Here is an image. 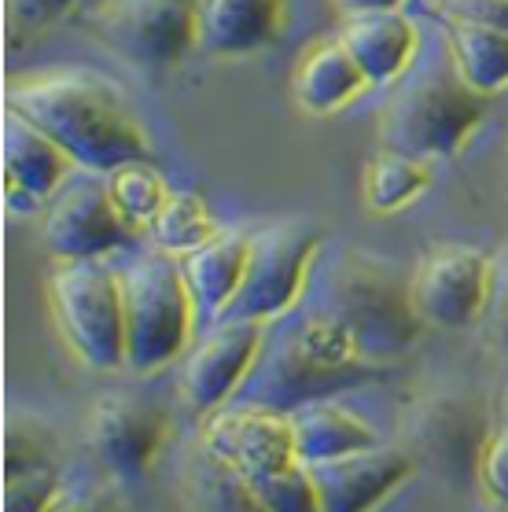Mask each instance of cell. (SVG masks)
Masks as SVG:
<instances>
[{
    "mask_svg": "<svg viewBox=\"0 0 508 512\" xmlns=\"http://www.w3.org/2000/svg\"><path fill=\"white\" fill-rule=\"evenodd\" d=\"M350 339L365 361L394 369L420 339L409 277L380 255L358 247H317L299 299Z\"/></svg>",
    "mask_w": 508,
    "mask_h": 512,
    "instance_id": "cell-2",
    "label": "cell"
},
{
    "mask_svg": "<svg viewBox=\"0 0 508 512\" xmlns=\"http://www.w3.org/2000/svg\"><path fill=\"white\" fill-rule=\"evenodd\" d=\"M339 41L347 45L369 85H391L405 74V67L420 52V30L402 8L383 12H350L343 15Z\"/></svg>",
    "mask_w": 508,
    "mask_h": 512,
    "instance_id": "cell-17",
    "label": "cell"
},
{
    "mask_svg": "<svg viewBox=\"0 0 508 512\" xmlns=\"http://www.w3.org/2000/svg\"><path fill=\"white\" fill-rule=\"evenodd\" d=\"M107 188H111V199H115V207L122 210V218H126L133 229H148V222L155 218V210L162 207V199H166V181L162 174L151 166V159H129V163L115 166V170H107Z\"/></svg>",
    "mask_w": 508,
    "mask_h": 512,
    "instance_id": "cell-27",
    "label": "cell"
},
{
    "mask_svg": "<svg viewBox=\"0 0 508 512\" xmlns=\"http://www.w3.org/2000/svg\"><path fill=\"white\" fill-rule=\"evenodd\" d=\"M74 8V0H8V12L26 30H41V26L59 23L63 15Z\"/></svg>",
    "mask_w": 508,
    "mask_h": 512,
    "instance_id": "cell-32",
    "label": "cell"
},
{
    "mask_svg": "<svg viewBox=\"0 0 508 512\" xmlns=\"http://www.w3.org/2000/svg\"><path fill=\"white\" fill-rule=\"evenodd\" d=\"M0 152H4V199L8 210L19 214H37L48 207V199L56 192L67 174L74 170L70 159L45 129L34 126L15 107L4 111V126H0Z\"/></svg>",
    "mask_w": 508,
    "mask_h": 512,
    "instance_id": "cell-15",
    "label": "cell"
},
{
    "mask_svg": "<svg viewBox=\"0 0 508 512\" xmlns=\"http://www.w3.org/2000/svg\"><path fill=\"white\" fill-rule=\"evenodd\" d=\"M475 483L486 494V501L508 509V428H501V424L486 439L479 468H475Z\"/></svg>",
    "mask_w": 508,
    "mask_h": 512,
    "instance_id": "cell-30",
    "label": "cell"
},
{
    "mask_svg": "<svg viewBox=\"0 0 508 512\" xmlns=\"http://www.w3.org/2000/svg\"><path fill=\"white\" fill-rule=\"evenodd\" d=\"M428 185H431L428 159H413V155L380 148L369 159V166H365L361 192H365V207L372 214H394V210L409 207Z\"/></svg>",
    "mask_w": 508,
    "mask_h": 512,
    "instance_id": "cell-25",
    "label": "cell"
},
{
    "mask_svg": "<svg viewBox=\"0 0 508 512\" xmlns=\"http://www.w3.org/2000/svg\"><path fill=\"white\" fill-rule=\"evenodd\" d=\"M402 450L413 457L416 468H428L442 483L475 479L483 446L494 431V417L486 398L468 384H446L416 395L405 406L402 420Z\"/></svg>",
    "mask_w": 508,
    "mask_h": 512,
    "instance_id": "cell-7",
    "label": "cell"
},
{
    "mask_svg": "<svg viewBox=\"0 0 508 512\" xmlns=\"http://www.w3.org/2000/svg\"><path fill=\"white\" fill-rule=\"evenodd\" d=\"M442 37L450 45L464 82L483 96H497L508 89V30L479 23L442 19Z\"/></svg>",
    "mask_w": 508,
    "mask_h": 512,
    "instance_id": "cell-23",
    "label": "cell"
},
{
    "mask_svg": "<svg viewBox=\"0 0 508 512\" xmlns=\"http://www.w3.org/2000/svg\"><path fill=\"white\" fill-rule=\"evenodd\" d=\"M497 424L508 428V391H505V398H501V409H497Z\"/></svg>",
    "mask_w": 508,
    "mask_h": 512,
    "instance_id": "cell-34",
    "label": "cell"
},
{
    "mask_svg": "<svg viewBox=\"0 0 508 512\" xmlns=\"http://www.w3.org/2000/svg\"><path fill=\"white\" fill-rule=\"evenodd\" d=\"M133 225L111 199L107 174L74 166L52 192L41 218V244L52 258H104L126 244Z\"/></svg>",
    "mask_w": 508,
    "mask_h": 512,
    "instance_id": "cell-10",
    "label": "cell"
},
{
    "mask_svg": "<svg viewBox=\"0 0 508 512\" xmlns=\"http://www.w3.org/2000/svg\"><path fill=\"white\" fill-rule=\"evenodd\" d=\"M490 284V255L468 244L431 247L409 277L416 317L431 328L461 332L479 325Z\"/></svg>",
    "mask_w": 508,
    "mask_h": 512,
    "instance_id": "cell-11",
    "label": "cell"
},
{
    "mask_svg": "<svg viewBox=\"0 0 508 512\" xmlns=\"http://www.w3.org/2000/svg\"><path fill=\"white\" fill-rule=\"evenodd\" d=\"M243 262H247V229H218L207 244L181 255V273L188 280L192 303H196V325H214L232 299V291L240 288ZM196 328V332H199Z\"/></svg>",
    "mask_w": 508,
    "mask_h": 512,
    "instance_id": "cell-20",
    "label": "cell"
},
{
    "mask_svg": "<svg viewBox=\"0 0 508 512\" xmlns=\"http://www.w3.org/2000/svg\"><path fill=\"white\" fill-rule=\"evenodd\" d=\"M181 494L196 509H258L247 476L203 439H196L181 465Z\"/></svg>",
    "mask_w": 508,
    "mask_h": 512,
    "instance_id": "cell-24",
    "label": "cell"
},
{
    "mask_svg": "<svg viewBox=\"0 0 508 512\" xmlns=\"http://www.w3.org/2000/svg\"><path fill=\"white\" fill-rule=\"evenodd\" d=\"M405 0H335V8L343 15L350 12H383V8H402Z\"/></svg>",
    "mask_w": 508,
    "mask_h": 512,
    "instance_id": "cell-33",
    "label": "cell"
},
{
    "mask_svg": "<svg viewBox=\"0 0 508 512\" xmlns=\"http://www.w3.org/2000/svg\"><path fill=\"white\" fill-rule=\"evenodd\" d=\"M288 0H196V48L207 56H247L277 41Z\"/></svg>",
    "mask_w": 508,
    "mask_h": 512,
    "instance_id": "cell-18",
    "label": "cell"
},
{
    "mask_svg": "<svg viewBox=\"0 0 508 512\" xmlns=\"http://www.w3.org/2000/svg\"><path fill=\"white\" fill-rule=\"evenodd\" d=\"M266 321H214L199 328L181 361V395L199 417L225 406L251 369Z\"/></svg>",
    "mask_w": 508,
    "mask_h": 512,
    "instance_id": "cell-14",
    "label": "cell"
},
{
    "mask_svg": "<svg viewBox=\"0 0 508 512\" xmlns=\"http://www.w3.org/2000/svg\"><path fill=\"white\" fill-rule=\"evenodd\" d=\"M490 96L464 82L446 37L439 52H416L376 118V144L413 159H450L483 122Z\"/></svg>",
    "mask_w": 508,
    "mask_h": 512,
    "instance_id": "cell-4",
    "label": "cell"
},
{
    "mask_svg": "<svg viewBox=\"0 0 508 512\" xmlns=\"http://www.w3.org/2000/svg\"><path fill=\"white\" fill-rule=\"evenodd\" d=\"M321 247V225L310 218H277L247 233V262L218 321H269L299 299L310 262Z\"/></svg>",
    "mask_w": 508,
    "mask_h": 512,
    "instance_id": "cell-8",
    "label": "cell"
},
{
    "mask_svg": "<svg viewBox=\"0 0 508 512\" xmlns=\"http://www.w3.org/2000/svg\"><path fill=\"white\" fill-rule=\"evenodd\" d=\"M122 317H126V369L155 376L170 361L185 358L196 332V303L170 251H140L118 266Z\"/></svg>",
    "mask_w": 508,
    "mask_h": 512,
    "instance_id": "cell-5",
    "label": "cell"
},
{
    "mask_svg": "<svg viewBox=\"0 0 508 512\" xmlns=\"http://www.w3.org/2000/svg\"><path fill=\"white\" fill-rule=\"evenodd\" d=\"M89 30L137 67H174L196 48V0H96Z\"/></svg>",
    "mask_w": 508,
    "mask_h": 512,
    "instance_id": "cell-9",
    "label": "cell"
},
{
    "mask_svg": "<svg viewBox=\"0 0 508 512\" xmlns=\"http://www.w3.org/2000/svg\"><path fill=\"white\" fill-rule=\"evenodd\" d=\"M288 424L295 457L302 465L343 457L350 450H365V446L380 443V431L372 428L369 420H361L358 413L335 406L328 398H313V402L288 409Z\"/></svg>",
    "mask_w": 508,
    "mask_h": 512,
    "instance_id": "cell-21",
    "label": "cell"
},
{
    "mask_svg": "<svg viewBox=\"0 0 508 512\" xmlns=\"http://www.w3.org/2000/svg\"><path fill=\"white\" fill-rule=\"evenodd\" d=\"M486 343L508 358V244L490 255V284H486V303L479 317Z\"/></svg>",
    "mask_w": 508,
    "mask_h": 512,
    "instance_id": "cell-29",
    "label": "cell"
},
{
    "mask_svg": "<svg viewBox=\"0 0 508 512\" xmlns=\"http://www.w3.org/2000/svg\"><path fill=\"white\" fill-rule=\"evenodd\" d=\"M8 107L41 126L85 170H115L129 159H151V144L133 107L111 78L89 67H41L15 74Z\"/></svg>",
    "mask_w": 508,
    "mask_h": 512,
    "instance_id": "cell-1",
    "label": "cell"
},
{
    "mask_svg": "<svg viewBox=\"0 0 508 512\" xmlns=\"http://www.w3.org/2000/svg\"><path fill=\"white\" fill-rule=\"evenodd\" d=\"M56 494V461L48 446L26 428L8 431L4 439V509L34 512L52 505Z\"/></svg>",
    "mask_w": 508,
    "mask_h": 512,
    "instance_id": "cell-22",
    "label": "cell"
},
{
    "mask_svg": "<svg viewBox=\"0 0 508 512\" xmlns=\"http://www.w3.org/2000/svg\"><path fill=\"white\" fill-rule=\"evenodd\" d=\"M48 303L78 361L96 373L126 369V317L115 266L100 258H56Z\"/></svg>",
    "mask_w": 508,
    "mask_h": 512,
    "instance_id": "cell-6",
    "label": "cell"
},
{
    "mask_svg": "<svg viewBox=\"0 0 508 512\" xmlns=\"http://www.w3.org/2000/svg\"><path fill=\"white\" fill-rule=\"evenodd\" d=\"M199 439L240 468L251 487L299 461L295 443H291L288 413L266 406L225 402V406L210 409L199 420Z\"/></svg>",
    "mask_w": 508,
    "mask_h": 512,
    "instance_id": "cell-12",
    "label": "cell"
},
{
    "mask_svg": "<svg viewBox=\"0 0 508 512\" xmlns=\"http://www.w3.org/2000/svg\"><path fill=\"white\" fill-rule=\"evenodd\" d=\"M251 490H254L258 509H269V512H313L317 509L310 468L302 465V461L288 465L284 472H277V476L262 479V483H254Z\"/></svg>",
    "mask_w": 508,
    "mask_h": 512,
    "instance_id": "cell-28",
    "label": "cell"
},
{
    "mask_svg": "<svg viewBox=\"0 0 508 512\" xmlns=\"http://www.w3.org/2000/svg\"><path fill=\"white\" fill-rule=\"evenodd\" d=\"M361 89H369V78L361 74L339 34L306 45L291 70V96L306 115H335L354 104Z\"/></svg>",
    "mask_w": 508,
    "mask_h": 512,
    "instance_id": "cell-19",
    "label": "cell"
},
{
    "mask_svg": "<svg viewBox=\"0 0 508 512\" xmlns=\"http://www.w3.org/2000/svg\"><path fill=\"white\" fill-rule=\"evenodd\" d=\"M391 373L394 369L387 365L361 358L350 347V339L324 317L302 303H291L284 314L266 321L251 369L243 373L229 402L288 413L313 398H332L354 387L380 384Z\"/></svg>",
    "mask_w": 508,
    "mask_h": 512,
    "instance_id": "cell-3",
    "label": "cell"
},
{
    "mask_svg": "<svg viewBox=\"0 0 508 512\" xmlns=\"http://www.w3.org/2000/svg\"><path fill=\"white\" fill-rule=\"evenodd\" d=\"M424 8L431 15H439V19L508 30V0H424Z\"/></svg>",
    "mask_w": 508,
    "mask_h": 512,
    "instance_id": "cell-31",
    "label": "cell"
},
{
    "mask_svg": "<svg viewBox=\"0 0 508 512\" xmlns=\"http://www.w3.org/2000/svg\"><path fill=\"white\" fill-rule=\"evenodd\" d=\"M221 225L214 222L207 199L199 192H166L162 207L155 210V218L148 222V240L159 251L170 255H188L199 244H207L210 236L218 233Z\"/></svg>",
    "mask_w": 508,
    "mask_h": 512,
    "instance_id": "cell-26",
    "label": "cell"
},
{
    "mask_svg": "<svg viewBox=\"0 0 508 512\" xmlns=\"http://www.w3.org/2000/svg\"><path fill=\"white\" fill-rule=\"evenodd\" d=\"M310 479L313 494H317V509L321 512H361L380 505L409 472H413V457L402 446H365V450H350L343 457H328V461H313Z\"/></svg>",
    "mask_w": 508,
    "mask_h": 512,
    "instance_id": "cell-16",
    "label": "cell"
},
{
    "mask_svg": "<svg viewBox=\"0 0 508 512\" xmlns=\"http://www.w3.org/2000/svg\"><path fill=\"white\" fill-rule=\"evenodd\" d=\"M166 424L170 417L151 398H137L133 391H107L96 398L89 417V443L96 461L118 483H137L159 454Z\"/></svg>",
    "mask_w": 508,
    "mask_h": 512,
    "instance_id": "cell-13",
    "label": "cell"
}]
</instances>
